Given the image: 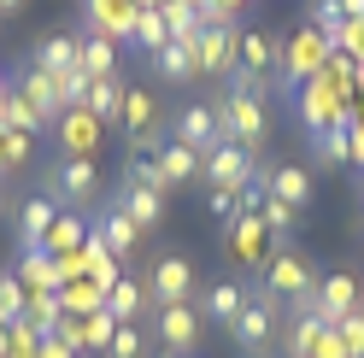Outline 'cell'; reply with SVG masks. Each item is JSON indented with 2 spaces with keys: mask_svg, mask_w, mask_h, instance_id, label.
Masks as SVG:
<instances>
[{
  "mask_svg": "<svg viewBox=\"0 0 364 358\" xmlns=\"http://www.w3.org/2000/svg\"><path fill=\"white\" fill-rule=\"evenodd\" d=\"M335 6H341V18H347V24H353V18H364V0H335Z\"/></svg>",
  "mask_w": 364,
  "mask_h": 358,
  "instance_id": "bcb514c9",
  "label": "cell"
},
{
  "mask_svg": "<svg viewBox=\"0 0 364 358\" xmlns=\"http://www.w3.org/2000/svg\"><path fill=\"white\" fill-rule=\"evenodd\" d=\"M270 194L288 200L294 212H306V206H311V170H300V165H277V170H270Z\"/></svg>",
  "mask_w": 364,
  "mask_h": 358,
  "instance_id": "4316f807",
  "label": "cell"
},
{
  "mask_svg": "<svg viewBox=\"0 0 364 358\" xmlns=\"http://www.w3.org/2000/svg\"><path fill=\"white\" fill-rule=\"evenodd\" d=\"M335 53V41L323 36V30H300L294 36V48L282 53V82L288 88H300V82H311L317 71H323V59Z\"/></svg>",
  "mask_w": 364,
  "mask_h": 358,
  "instance_id": "ba28073f",
  "label": "cell"
},
{
  "mask_svg": "<svg viewBox=\"0 0 364 358\" xmlns=\"http://www.w3.org/2000/svg\"><path fill=\"white\" fill-rule=\"evenodd\" d=\"M241 77H259L270 82V65H282V48L270 41V30H241Z\"/></svg>",
  "mask_w": 364,
  "mask_h": 358,
  "instance_id": "d6986e66",
  "label": "cell"
},
{
  "mask_svg": "<svg viewBox=\"0 0 364 358\" xmlns=\"http://www.w3.org/2000/svg\"><path fill=\"white\" fill-rule=\"evenodd\" d=\"M264 94H270V82L259 77H230V88L212 100L218 106V129H223V141H235L247 153H259L264 147Z\"/></svg>",
  "mask_w": 364,
  "mask_h": 358,
  "instance_id": "6da1fadb",
  "label": "cell"
},
{
  "mask_svg": "<svg viewBox=\"0 0 364 358\" xmlns=\"http://www.w3.org/2000/svg\"><path fill=\"white\" fill-rule=\"evenodd\" d=\"M36 358H82L71 341H59V335H41V341H36Z\"/></svg>",
  "mask_w": 364,
  "mask_h": 358,
  "instance_id": "ee69618b",
  "label": "cell"
},
{
  "mask_svg": "<svg viewBox=\"0 0 364 358\" xmlns=\"http://www.w3.org/2000/svg\"><path fill=\"white\" fill-rule=\"evenodd\" d=\"M59 212H65V206H59L48 188H41V194H24V200L12 206V217H18V247H41L48 229L59 223Z\"/></svg>",
  "mask_w": 364,
  "mask_h": 358,
  "instance_id": "7c38bea8",
  "label": "cell"
},
{
  "mask_svg": "<svg viewBox=\"0 0 364 358\" xmlns=\"http://www.w3.org/2000/svg\"><path fill=\"white\" fill-rule=\"evenodd\" d=\"M124 183H135V188H159V194H171V183H165V170H159V159H153V153H129V165H124Z\"/></svg>",
  "mask_w": 364,
  "mask_h": 358,
  "instance_id": "d590c367",
  "label": "cell"
},
{
  "mask_svg": "<svg viewBox=\"0 0 364 358\" xmlns=\"http://www.w3.org/2000/svg\"><path fill=\"white\" fill-rule=\"evenodd\" d=\"M82 106L95 112L100 124H118V118H124V82H118V77H95V82H88V100H82Z\"/></svg>",
  "mask_w": 364,
  "mask_h": 358,
  "instance_id": "83f0119b",
  "label": "cell"
},
{
  "mask_svg": "<svg viewBox=\"0 0 364 358\" xmlns=\"http://www.w3.org/2000/svg\"><path fill=\"white\" fill-rule=\"evenodd\" d=\"M95 235H100L106 247L118 253V264H124V259H135V247H141V235H147V229H135V217H124V206H118V200H100Z\"/></svg>",
  "mask_w": 364,
  "mask_h": 358,
  "instance_id": "5bb4252c",
  "label": "cell"
},
{
  "mask_svg": "<svg viewBox=\"0 0 364 358\" xmlns=\"http://www.w3.org/2000/svg\"><path fill=\"white\" fill-rule=\"evenodd\" d=\"M106 311L118 323H141V318H153V300H147V288L135 282V276H118L106 288Z\"/></svg>",
  "mask_w": 364,
  "mask_h": 358,
  "instance_id": "ffe728a7",
  "label": "cell"
},
{
  "mask_svg": "<svg viewBox=\"0 0 364 358\" xmlns=\"http://www.w3.org/2000/svg\"><path fill=\"white\" fill-rule=\"evenodd\" d=\"M0 358H6V323H0Z\"/></svg>",
  "mask_w": 364,
  "mask_h": 358,
  "instance_id": "f907efd6",
  "label": "cell"
},
{
  "mask_svg": "<svg viewBox=\"0 0 364 358\" xmlns=\"http://www.w3.org/2000/svg\"><path fill=\"white\" fill-rule=\"evenodd\" d=\"M12 6H24V0H0V12H12Z\"/></svg>",
  "mask_w": 364,
  "mask_h": 358,
  "instance_id": "681fc988",
  "label": "cell"
},
{
  "mask_svg": "<svg viewBox=\"0 0 364 358\" xmlns=\"http://www.w3.org/2000/svg\"><path fill=\"white\" fill-rule=\"evenodd\" d=\"M18 282H24L30 294H41V288H59V282H65V264H59L48 247H24V259H18Z\"/></svg>",
  "mask_w": 364,
  "mask_h": 358,
  "instance_id": "7402d4cb",
  "label": "cell"
},
{
  "mask_svg": "<svg viewBox=\"0 0 364 358\" xmlns=\"http://www.w3.org/2000/svg\"><path fill=\"white\" fill-rule=\"evenodd\" d=\"M135 6H165V0H135Z\"/></svg>",
  "mask_w": 364,
  "mask_h": 358,
  "instance_id": "f5cc1de1",
  "label": "cell"
},
{
  "mask_svg": "<svg viewBox=\"0 0 364 358\" xmlns=\"http://www.w3.org/2000/svg\"><path fill=\"white\" fill-rule=\"evenodd\" d=\"M171 124H176V129H171V141L194 147L200 159H206V153H212V147L223 141V129H218V106H212V100H194V106H182Z\"/></svg>",
  "mask_w": 364,
  "mask_h": 358,
  "instance_id": "30bf717a",
  "label": "cell"
},
{
  "mask_svg": "<svg viewBox=\"0 0 364 358\" xmlns=\"http://www.w3.org/2000/svg\"><path fill=\"white\" fill-rule=\"evenodd\" d=\"M24 305H30V288L18 282V276H0V323H18V318H24Z\"/></svg>",
  "mask_w": 364,
  "mask_h": 358,
  "instance_id": "f35d334b",
  "label": "cell"
},
{
  "mask_svg": "<svg viewBox=\"0 0 364 358\" xmlns=\"http://www.w3.org/2000/svg\"><path fill=\"white\" fill-rule=\"evenodd\" d=\"M153 159H159V170H165V183H171V188L194 183V176H200V165H206V159H200L194 147H182V141H165V147L153 153Z\"/></svg>",
  "mask_w": 364,
  "mask_h": 358,
  "instance_id": "484cf974",
  "label": "cell"
},
{
  "mask_svg": "<svg viewBox=\"0 0 364 358\" xmlns=\"http://www.w3.org/2000/svg\"><path fill=\"white\" fill-rule=\"evenodd\" d=\"M53 141H59L65 159H95L100 141H106V124L88 106H65L59 118H53Z\"/></svg>",
  "mask_w": 364,
  "mask_h": 358,
  "instance_id": "8992f818",
  "label": "cell"
},
{
  "mask_svg": "<svg viewBox=\"0 0 364 358\" xmlns=\"http://www.w3.org/2000/svg\"><path fill=\"white\" fill-rule=\"evenodd\" d=\"M247 294H253V288H241V282H206L200 288V318L206 323H218V329H230L235 318H241V305H247Z\"/></svg>",
  "mask_w": 364,
  "mask_h": 358,
  "instance_id": "2e32d148",
  "label": "cell"
},
{
  "mask_svg": "<svg viewBox=\"0 0 364 358\" xmlns=\"http://www.w3.org/2000/svg\"><path fill=\"white\" fill-rule=\"evenodd\" d=\"M118 124L129 129V141L159 136V106H153V94H147V88H124V118H118Z\"/></svg>",
  "mask_w": 364,
  "mask_h": 358,
  "instance_id": "cb8c5ba5",
  "label": "cell"
},
{
  "mask_svg": "<svg viewBox=\"0 0 364 358\" xmlns=\"http://www.w3.org/2000/svg\"><path fill=\"white\" fill-rule=\"evenodd\" d=\"M317 153H329L335 165H353V124H335L317 136Z\"/></svg>",
  "mask_w": 364,
  "mask_h": 358,
  "instance_id": "ab89813d",
  "label": "cell"
},
{
  "mask_svg": "<svg viewBox=\"0 0 364 358\" xmlns=\"http://www.w3.org/2000/svg\"><path fill=\"white\" fill-rule=\"evenodd\" d=\"M300 118L311 124V136H323V129L335 124H347V112H341V94H335V82L317 71L311 82H300Z\"/></svg>",
  "mask_w": 364,
  "mask_h": 358,
  "instance_id": "8fae6325",
  "label": "cell"
},
{
  "mask_svg": "<svg viewBox=\"0 0 364 358\" xmlns=\"http://www.w3.org/2000/svg\"><path fill=\"white\" fill-rule=\"evenodd\" d=\"M358 136H353V159H364V124H353Z\"/></svg>",
  "mask_w": 364,
  "mask_h": 358,
  "instance_id": "c3c4849f",
  "label": "cell"
},
{
  "mask_svg": "<svg viewBox=\"0 0 364 358\" xmlns=\"http://www.w3.org/2000/svg\"><path fill=\"white\" fill-rule=\"evenodd\" d=\"M230 247H235L241 259L264 264V259H270V253H264V217H235V223H230Z\"/></svg>",
  "mask_w": 364,
  "mask_h": 358,
  "instance_id": "e575fe53",
  "label": "cell"
},
{
  "mask_svg": "<svg viewBox=\"0 0 364 358\" xmlns=\"http://www.w3.org/2000/svg\"><path fill=\"white\" fill-rule=\"evenodd\" d=\"M129 41H135V48H147V53H159V48L171 41V30H165V12H159V6H135Z\"/></svg>",
  "mask_w": 364,
  "mask_h": 358,
  "instance_id": "836d02e7",
  "label": "cell"
},
{
  "mask_svg": "<svg viewBox=\"0 0 364 358\" xmlns=\"http://www.w3.org/2000/svg\"><path fill=\"white\" fill-rule=\"evenodd\" d=\"M82 241H88L82 217H77V212H59V223L48 229V241H41V247H48L53 259H71V253H82Z\"/></svg>",
  "mask_w": 364,
  "mask_h": 358,
  "instance_id": "1f68e13d",
  "label": "cell"
},
{
  "mask_svg": "<svg viewBox=\"0 0 364 358\" xmlns=\"http://www.w3.org/2000/svg\"><path fill=\"white\" fill-rule=\"evenodd\" d=\"M0 176H6V170H0Z\"/></svg>",
  "mask_w": 364,
  "mask_h": 358,
  "instance_id": "db71d44e",
  "label": "cell"
},
{
  "mask_svg": "<svg viewBox=\"0 0 364 358\" xmlns=\"http://www.w3.org/2000/svg\"><path fill=\"white\" fill-rule=\"evenodd\" d=\"M317 358H353L347 341H341V329H323V335H317Z\"/></svg>",
  "mask_w": 364,
  "mask_h": 358,
  "instance_id": "f6af8a7d",
  "label": "cell"
},
{
  "mask_svg": "<svg viewBox=\"0 0 364 358\" xmlns=\"http://www.w3.org/2000/svg\"><path fill=\"white\" fill-rule=\"evenodd\" d=\"M200 335H206V318H200V305H194V300H176V305H153V341L165 347L171 358L194 352V347H200Z\"/></svg>",
  "mask_w": 364,
  "mask_h": 358,
  "instance_id": "3957f363",
  "label": "cell"
},
{
  "mask_svg": "<svg viewBox=\"0 0 364 358\" xmlns=\"http://www.w3.org/2000/svg\"><path fill=\"white\" fill-rule=\"evenodd\" d=\"M112 329H118V318L100 305V311H82V352H106L112 347Z\"/></svg>",
  "mask_w": 364,
  "mask_h": 358,
  "instance_id": "8d00e7d4",
  "label": "cell"
},
{
  "mask_svg": "<svg viewBox=\"0 0 364 358\" xmlns=\"http://www.w3.org/2000/svg\"><path fill=\"white\" fill-rule=\"evenodd\" d=\"M212 6H218V18H223V24H230V12H241L247 0H212Z\"/></svg>",
  "mask_w": 364,
  "mask_h": 358,
  "instance_id": "7dc6e473",
  "label": "cell"
},
{
  "mask_svg": "<svg viewBox=\"0 0 364 358\" xmlns=\"http://www.w3.org/2000/svg\"><path fill=\"white\" fill-rule=\"evenodd\" d=\"M82 71L88 77H118V41L100 36V30H88L82 36Z\"/></svg>",
  "mask_w": 364,
  "mask_h": 358,
  "instance_id": "4dcf8cb0",
  "label": "cell"
},
{
  "mask_svg": "<svg viewBox=\"0 0 364 358\" xmlns=\"http://www.w3.org/2000/svg\"><path fill=\"white\" fill-rule=\"evenodd\" d=\"M36 65H41V71H53V77H71V71H82V41L77 36H48L36 48Z\"/></svg>",
  "mask_w": 364,
  "mask_h": 358,
  "instance_id": "603a6c76",
  "label": "cell"
},
{
  "mask_svg": "<svg viewBox=\"0 0 364 358\" xmlns=\"http://www.w3.org/2000/svg\"><path fill=\"white\" fill-rule=\"evenodd\" d=\"M147 300L153 305H176V300H194V259L182 253H165L147 271Z\"/></svg>",
  "mask_w": 364,
  "mask_h": 358,
  "instance_id": "9c48e42d",
  "label": "cell"
},
{
  "mask_svg": "<svg viewBox=\"0 0 364 358\" xmlns=\"http://www.w3.org/2000/svg\"><path fill=\"white\" fill-rule=\"evenodd\" d=\"M77 259H82L88 282H100V288H112V282H118V253H112L95 229H88V241H82V253H77Z\"/></svg>",
  "mask_w": 364,
  "mask_h": 358,
  "instance_id": "f1b7e54d",
  "label": "cell"
},
{
  "mask_svg": "<svg viewBox=\"0 0 364 358\" xmlns=\"http://www.w3.org/2000/svg\"><path fill=\"white\" fill-rule=\"evenodd\" d=\"M259 288H264L270 300H300V294H311V288H317V276H311V264H306L300 253L277 247V253L259 264Z\"/></svg>",
  "mask_w": 364,
  "mask_h": 358,
  "instance_id": "5b68a950",
  "label": "cell"
},
{
  "mask_svg": "<svg viewBox=\"0 0 364 358\" xmlns=\"http://www.w3.org/2000/svg\"><path fill=\"white\" fill-rule=\"evenodd\" d=\"M118 206H124V217H135V229H153V223L165 217V194H159V188H135V183H124V188H118Z\"/></svg>",
  "mask_w": 364,
  "mask_h": 358,
  "instance_id": "d4e9b609",
  "label": "cell"
},
{
  "mask_svg": "<svg viewBox=\"0 0 364 358\" xmlns=\"http://www.w3.org/2000/svg\"><path fill=\"white\" fill-rule=\"evenodd\" d=\"M206 212H212V217H230V223L241 217V206H235V194H230V188H212V194H206Z\"/></svg>",
  "mask_w": 364,
  "mask_h": 358,
  "instance_id": "7bdbcfd3",
  "label": "cell"
},
{
  "mask_svg": "<svg viewBox=\"0 0 364 358\" xmlns=\"http://www.w3.org/2000/svg\"><path fill=\"white\" fill-rule=\"evenodd\" d=\"M200 176H206L212 188L241 194V188L259 176V153H247V147H235V141H218V147L206 153V165H200Z\"/></svg>",
  "mask_w": 364,
  "mask_h": 358,
  "instance_id": "52a82bcc",
  "label": "cell"
},
{
  "mask_svg": "<svg viewBox=\"0 0 364 358\" xmlns=\"http://www.w3.org/2000/svg\"><path fill=\"white\" fill-rule=\"evenodd\" d=\"M24 318L36 323V335H59V323L71 318V311H65V300H59V288H41V294H30V305H24Z\"/></svg>",
  "mask_w": 364,
  "mask_h": 358,
  "instance_id": "f546056e",
  "label": "cell"
},
{
  "mask_svg": "<svg viewBox=\"0 0 364 358\" xmlns=\"http://www.w3.org/2000/svg\"><path fill=\"white\" fill-rule=\"evenodd\" d=\"M36 323L30 318H18V323H6V358H36Z\"/></svg>",
  "mask_w": 364,
  "mask_h": 358,
  "instance_id": "60d3db41",
  "label": "cell"
},
{
  "mask_svg": "<svg viewBox=\"0 0 364 358\" xmlns=\"http://www.w3.org/2000/svg\"><path fill=\"white\" fill-rule=\"evenodd\" d=\"M12 82L24 88V100L41 112V124H53L59 112H65V94H59V77H53V71H41V65H24Z\"/></svg>",
  "mask_w": 364,
  "mask_h": 358,
  "instance_id": "e0dca14e",
  "label": "cell"
},
{
  "mask_svg": "<svg viewBox=\"0 0 364 358\" xmlns=\"http://www.w3.org/2000/svg\"><path fill=\"white\" fill-rule=\"evenodd\" d=\"M329 323L317 311H288V329H282V358H317V335Z\"/></svg>",
  "mask_w": 364,
  "mask_h": 358,
  "instance_id": "44dd1931",
  "label": "cell"
},
{
  "mask_svg": "<svg viewBox=\"0 0 364 358\" xmlns=\"http://www.w3.org/2000/svg\"><path fill=\"white\" fill-rule=\"evenodd\" d=\"M230 335H235V347H241L247 358H264L270 341H277V300H270L264 288H253L247 305H241V318L230 323Z\"/></svg>",
  "mask_w": 364,
  "mask_h": 358,
  "instance_id": "277c9868",
  "label": "cell"
},
{
  "mask_svg": "<svg viewBox=\"0 0 364 358\" xmlns=\"http://www.w3.org/2000/svg\"><path fill=\"white\" fill-rule=\"evenodd\" d=\"M241 71V41L230 36V24L200 30V82L206 77H235Z\"/></svg>",
  "mask_w": 364,
  "mask_h": 358,
  "instance_id": "4fadbf2b",
  "label": "cell"
},
{
  "mask_svg": "<svg viewBox=\"0 0 364 358\" xmlns=\"http://www.w3.org/2000/svg\"><path fill=\"white\" fill-rule=\"evenodd\" d=\"M153 71L165 82H200V41H165L153 53Z\"/></svg>",
  "mask_w": 364,
  "mask_h": 358,
  "instance_id": "ac0fdd59",
  "label": "cell"
},
{
  "mask_svg": "<svg viewBox=\"0 0 364 358\" xmlns=\"http://www.w3.org/2000/svg\"><path fill=\"white\" fill-rule=\"evenodd\" d=\"M6 212H12V206H6V188H0V217H6Z\"/></svg>",
  "mask_w": 364,
  "mask_h": 358,
  "instance_id": "816d5d0a",
  "label": "cell"
},
{
  "mask_svg": "<svg viewBox=\"0 0 364 358\" xmlns=\"http://www.w3.org/2000/svg\"><path fill=\"white\" fill-rule=\"evenodd\" d=\"M41 188H48L65 212H88V206H100V165L95 159H65L59 153V165H48Z\"/></svg>",
  "mask_w": 364,
  "mask_h": 358,
  "instance_id": "7a4b0ae2",
  "label": "cell"
},
{
  "mask_svg": "<svg viewBox=\"0 0 364 358\" xmlns=\"http://www.w3.org/2000/svg\"><path fill=\"white\" fill-rule=\"evenodd\" d=\"M353 311H364V294H358V282H353L347 271H335V276L317 282V318H323L329 329H335L341 318H353Z\"/></svg>",
  "mask_w": 364,
  "mask_h": 358,
  "instance_id": "9a60e30c",
  "label": "cell"
},
{
  "mask_svg": "<svg viewBox=\"0 0 364 358\" xmlns=\"http://www.w3.org/2000/svg\"><path fill=\"white\" fill-rule=\"evenodd\" d=\"M30 159H36V136L30 129H0V170L18 176V170H30Z\"/></svg>",
  "mask_w": 364,
  "mask_h": 358,
  "instance_id": "d6a6232c",
  "label": "cell"
},
{
  "mask_svg": "<svg viewBox=\"0 0 364 358\" xmlns=\"http://www.w3.org/2000/svg\"><path fill=\"white\" fill-rule=\"evenodd\" d=\"M106 358H147V335H141V323H118V329H112Z\"/></svg>",
  "mask_w": 364,
  "mask_h": 358,
  "instance_id": "74e56055",
  "label": "cell"
},
{
  "mask_svg": "<svg viewBox=\"0 0 364 358\" xmlns=\"http://www.w3.org/2000/svg\"><path fill=\"white\" fill-rule=\"evenodd\" d=\"M335 329H341V341H347V352H353V358H364V311H353V318H341Z\"/></svg>",
  "mask_w": 364,
  "mask_h": 358,
  "instance_id": "b9f144b4",
  "label": "cell"
}]
</instances>
